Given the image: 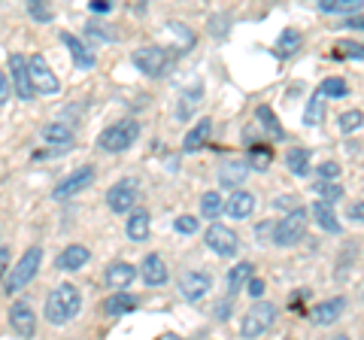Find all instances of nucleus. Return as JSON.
I'll return each mask as SVG.
<instances>
[{
	"mask_svg": "<svg viewBox=\"0 0 364 340\" xmlns=\"http://www.w3.org/2000/svg\"><path fill=\"white\" fill-rule=\"evenodd\" d=\"M346 310V298H331V301H322V304H316L313 313H310V319L316 325H331L340 319V313Z\"/></svg>",
	"mask_w": 364,
	"mask_h": 340,
	"instance_id": "obj_18",
	"label": "nucleus"
},
{
	"mask_svg": "<svg viewBox=\"0 0 364 340\" xmlns=\"http://www.w3.org/2000/svg\"><path fill=\"white\" fill-rule=\"evenodd\" d=\"M9 70H13L16 95H18L21 100H31L33 95H37V88H33V79H31V58L13 52V55H9Z\"/></svg>",
	"mask_w": 364,
	"mask_h": 340,
	"instance_id": "obj_10",
	"label": "nucleus"
},
{
	"mask_svg": "<svg viewBox=\"0 0 364 340\" xmlns=\"http://www.w3.org/2000/svg\"><path fill=\"white\" fill-rule=\"evenodd\" d=\"M134 307H136V298H134V294H128L124 289H116V292H112L109 298L104 301V313H109V316L134 313Z\"/></svg>",
	"mask_w": 364,
	"mask_h": 340,
	"instance_id": "obj_22",
	"label": "nucleus"
},
{
	"mask_svg": "<svg viewBox=\"0 0 364 340\" xmlns=\"http://www.w3.org/2000/svg\"><path fill=\"white\" fill-rule=\"evenodd\" d=\"M88 258H91L88 246L70 243L58 258H55V267H58V270H70V274H73V270H79V267H85V265H88Z\"/></svg>",
	"mask_w": 364,
	"mask_h": 340,
	"instance_id": "obj_17",
	"label": "nucleus"
},
{
	"mask_svg": "<svg viewBox=\"0 0 364 340\" xmlns=\"http://www.w3.org/2000/svg\"><path fill=\"white\" fill-rule=\"evenodd\" d=\"M134 277H136V270L128 262H112L107 267V286L109 289H128L134 282Z\"/></svg>",
	"mask_w": 364,
	"mask_h": 340,
	"instance_id": "obj_19",
	"label": "nucleus"
},
{
	"mask_svg": "<svg viewBox=\"0 0 364 340\" xmlns=\"http://www.w3.org/2000/svg\"><path fill=\"white\" fill-rule=\"evenodd\" d=\"M140 277H143V282L146 286H152V289H158V286H164L167 282V265H164V258L158 255V253H149L143 258V265H140Z\"/></svg>",
	"mask_w": 364,
	"mask_h": 340,
	"instance_id": "obj_14",
	"label": "nucleus"
},
{
	"mask_svg": "<svg viewBox=\"0 0 364 340\" xmlns=\"http://www.w3.org/2000/svg\"><path fill=\"white\" fill-rule=\"evenodd\" d=\"M255 277V265L252 262H240V265H234L231 270H228V292H231V298H234V292H240L243 286H249V280Z\"/></svg>",
	"mask_w": 364,
	"mask_h": 340,
	"instance_id": "obj_23",
	"label": "nucleus"
},
{
	"mask_svg": "<svg viewBox=\"0 0 364 340\" xmlns=\"http://www.w3.org/2000/svg\"><path fill=\"white\" fill-rule=\"evenodd\" d=\"M136 137H140V124L134 119H119L116 124H109V128L100 134L97 143H100V149H107V152H124V149H131Z\"/></svg>",
	"mask_w": 364,
	"mask_h": 340,
	"instance_id": "obj_3",
	"label": "nucleus"
},
{
	"mask_svg": "<svg viewBox=\"0 0 364 340\" xmlns=\"http://www.w3.org/2000/svg\"><path fill=\"white\" fill-rule=\"evenodd\" d=\"M225 213L231 219H249L255 213V195L252 191H231V198L225 203Z\"/></svg>",
	"mask_w": 364,
	"mask_h": 340,
	"instance_id": "obj_16",
	"label": "nucleus"
},
{
	"mask_svg": "<svg viewBox=\"0 0 364 340\" xmlns=\"http://www.w3.org/2000/svg\"><path fill=\"white\" fill-rule=\"evenodd\" d=\"M249 176V167L246 164H225L222 167V174H219V179H222V186H240L243 179Z\"/></svg>",
	"mask_w": 364,
	"mask_h": 340,
	"instance_id": "obj_30",
	"label": "nucleus"
},
{
	"mask_svg": "<svg viewBox=\"0 0 364 340\" xmlns=\"http://www.w3.org/2000/svg\"><path fill=\"white\" fill-rule=\"evenodd\" d=\"M61 43L67 46V52L73 55V64L79 70H91V67H95V52H91L79 37H73L70 31H61Z\"/></svg>",
	"mask_w": 364,
	"mask_h": 340,
	"instance_id": "obj_15",
	"label": "nucleus"
},
{
	"mask_svg": "<svg viewBox=\"0 0 364 340\" xmlns=\"http://www.w3.org/2000/svg\"><path fill=\"white\" fill-rule=\"evenodd\" d=\"M43 140L52 146H64L73 140V131H70V124H64V122H52L43 128Z\"/></svg>",
	"mask_w": 364,
	"mask_h": 340,
	"instance_id": "obj_26",
	"label": "nucleus"
},
{
	"mask_svg": "<svg viewBox=\"0 0 364 340\" xmlns=\"http://www.w3.org/2000/svg\"><path fill=\"white\" fill-rule=\"evenodd\" d=\"M0 255H4V267H6V270H9V249H6V246H4V249H0Z\"/></svg>",
	"mask_w": 364,
	"mask_h": 340,
	"instance_id": "obj_46",
	"label": "nucleus"
},
{
	"mask_svg": "<svg viewBox=\"0 0 364 340\" xmlns=\"http://www.w3.org/2000/svg\"><path fill=\"white\" fill-rule=\"evenodd\" d=\"M361 122H364V116H361V110H346L343 116H340V131H358L361 128Z\"/></svg>",
	"mask_w": 364,
	"mask_h": 340,
	"instance_id": "obj_36",
	"label": "nucleus"
},
{
	"mask_svg": "<svg viewBox=\"0 0 364 340\" xmlns=\"http://www.w3.org/2000/svg\"><path fill=\"white\" fill-rule=\"evenodd\" d=\"M134 64H136V70H143L146 76H164L170 67V55L161 46H143L134 52Z\"/></svg>",
	"mask_w": 364,
	"mask_h": 340,
	"instance_id": "obj_6",
	"label": "nucleus"
},
{
	"mask_svg": "<svg viewBox=\"0 0 364 340\" xmlns=\"http://www.w3.org/2000/svg\"><path fill=\"white\" fill-rule=\"evenodd\" d=\"M346 28H355V31H364V16H358V13H352L349 16V21H343Z\"/></svg>",
	"mask_w": 364,
	"mask_h": 340,
	"instance_id": "obj_42",
	"label": "nucleus"
},
{
	"mask_svg": "<svg viewBox=\"0 0 364 340\" xmlns=\"http://www.w3.org/2000/svg\"><path fill=\"white\" fill-rule=\"evenodd\" d=\"M322 88H318V92L313 95V100H310V107H306V112H304V122L306 124H318L322 122Z\"/></svg>",
	"mask_w": 364,
	"mask_h": 340,
	"instance_id": "obj_34",
	"label": "nucleus"
},
{
	"mask_svg": "<svg viewBox=\"0 0 364 340\" xmlns=\"http://www.w3.org/2000/svg\"><path fill=\"white\" fill-rule=\"evenodd\" d=\"M306 222H310V216H306V210H291L289 216H282L277 231H273V243L279 246H294L298 240H304V231H306Z\"/></svg>",
	"mask_w": 364,
	"mask_h": 340,
	"instance_id": "obj_5",
	"label": "nucleus"
},
{
	"mask_svg": "<svg viewBox=\"0 0 364 340\" xmlns=\"http://www.w3.org/2000/svg\"><path fill=\"white\" fill-rule=\"evenodd\" d=\"M322 95H328V97H346V95H349L346 79H340V76L325 79V83H322Z\"/></svg>",
	"mask_w": 364,
	"mask_h": 340,
	"instance_id": "obj_33",
	"label": "nucleus"
},
{
	"mask_svg": "<svg viewBox=\"0 0 364 340\" xmlns=\"http://www.w3.org/2000/svg\"><path fill=\"white\" fill-rule=\"evenodd\" d=\"M210 286H213V280L203 270H188V274L179 277V294L186 301H200L210 292Z\"/></svg>",
	"mask_w": 364,
	"mask_h": 340,
	"instance_id": "obj_12",
	"label": "nucleus"
},
{
	"mask_svg": "<svg viewBox=\"0 0 364 340\" xmlns=\"http://www.w3.org/2000/svg\"><path fill=\"white\" fill-rule=\"evenodd\" d=\"M79 310H82V294H79V289L73 286V282H61V286H55L49 292V298H46V322L52 325H67L73 322Z\"/></svg>",
	"mask_w": 364,
	"mask_h": 340,
	"instance_id": "obj_1",
	"label": "nucleus"
},
{
	"mask_svg": "<svg viewBox=\"0 0 364 340\" xmlns=\"http://www.w3.org/2000/svg\"><path fill=\"white\" fill-rule=\"evenodd\" d=\"M91 183H95V167L91 164H85V167H79V170H73L67 179H61L58 186H55V201H67V198H73V195H79V191H85Z\"/></svg>",
	"mask_w": 364,
	"mask_h": 340,
	"instance_id": "obj_9",
	"label": "nucleus"
},
{
	"mask_svg": "<svg viewBox=\"0 0 364 340\" xmlns=\"http://www.w3.org/2000/svg\"><path fill=\"white\" fill-rule=\"evenodd\" d=\"M313 216L318 222V228L328 231V234H340V219L334 216V207H331V201H316L313 203Z\"/></svg>",
	"mask_w": 364,
	"mask_h": 340,
	"instance_id": "obj_20",
	"label": "nucleus"
},
{
	"mask_svg": "<svg viewBox=\"0 0 364 340\" xmlns=\"http://www.w3.org/2000/svg\"><path fill=\"white\" fill-rule=\"evenodd\" d=\"M173 228H176L179 234H195V231H198V219H195V216H179V219L173 222Z\"/></svg>",
	"mask_w": 364,
	"mask_h": 340,
	"instance_id": "obj_38",
	"label": "nucleus"
},
{
	"mask_svg": "<svg viewBox=\"0 0 364 340\" xmlns=\"http://www.w3.org/2000/svg\"><path fill=\"white\" fill-rule=\"evenodd\" d=\"M9 325H13V331L18 337H33L37 334V316H33L31 304H25V301L13 304V307H9Z\"/></svg>",
	"mask_w": 364,
	"mask_h": 340,
	"instance_id": "obj_13",
	"label": "nucleus"
},
{
	"mask_svg": "<svg viewBox=\"0 0 364 340\" xmlns=\"http://www.w3.org/2000/svg\"><path fill=\"white\" fill-rule=\"evenodd\" d=\"M215 316H219V319H228V301H222L219 307H215Z\"/></svg>",
	"mask_w": 364,
	"mask_h": 340,
	"instance_id": "obj_45",
	"label": "nucleus"
},
{
	"mask_svg": "<svg viewBox=\"0 0 364 340\" xmlns=\"http://www.w3.org/2000/svg\"><path fill=\"white\" fill-rule=\"evenodd\" d=\"M246 292L252 294V301H255V298H261V294H264V280L252 277V280H249V286H246Z\"/></svg>",
	"mask_w": 364,
	"mask_h": 340,
	"instance_id": "obj_40",
	"label": "nucleus"
},
{
	"mask_svg": "<svg viewBox=\"0 0 364 340\" xmlns=\"http://www.w3.org/2000/svg\"><path fill=\"white\" fill-rule=\"evenodd\" d=\"M91 9H95V13H109L112 0H91Z\"/></svg>",
	"mask_w": 364,
	"mask_h": 340,
	"instance_id": "obj_43",
	"label": "nucleus"
},
{
	"mask_svg": "<svg viewBox=\"0 0 364 340\" xmlns=\"http://www.w3.org/2000/svg\"><path fill=\"white\" fill-rule=\"evenodd\" d=\"M286 167L294 176H306L310 174V152L301 149V146H294V149L286 152Z\"/></svg>",
	"mask_w": 364,
	"mask_h": 340,
	"instance_id": "obj_25",
	"label": "nucleus"
},
{
	"mask_svg": "<svg viewBox=\"0 0 364 340\" xmlns=\"http://www.w3.org/2000/svg\"><path fill=\"white\" fill-rule=\"evenodd\" d=\"M337 55H343V58H355V61H364V46L361 43H337Z\"/></svg>",
	"mask_w": 364,
	"mask_h": 340,
	"instance_id": "obj_37",
	"label": "nucleus"
},
{
	"mask_svg": "<svg viewBox=\"0 0 364 340\" xmlns=\"http://www.w3.org/2000/svg\"><path fill=\"white\" fill-rule=\"evenodd\" d=\"M31 79H33L37 95H58L61 92V79L55 76V70L43 55H31Z\"/></svg>",
	"mask_w": 364,
	"mask_h": 340,
	"instance_id": "obj_7",
	"label": "nucleus"
},
{
	"mask_svg": "<svg viewBox=\"0 0 364 340\" xmlns=\"http://www.w3.org/2000/svg\"><path fill=\"white\" fill-rule=\"evenodd\" d=\"M222 210H225V203L219 198V191H207V195L200 198V216L215 219V216H222Z\"/></svg>",
	"mask_w": 364,
	"mask_h": 340,
	"instance_id": "obj_31",
	"label": "nucleus"
},
{
	"mask_svg": "<svg viewBox=\"0 0 364 340\" xmlns=\"http://www.w3.org/2000/svg\"><path fill=\"white\" fill-rule=\"evenodd\" d=\"M255 116H258V122L273 134V137H282V124L277 122V116H273V110H270V107H258V110H255Z\"/></svg>",
	"mask_w": 364,
	"mask_h": 340,
	"instance_id": "obj_32",
	"label": "nucleus"
},
{
	"mask_svg": "<svg viewBox=\"0 0 364 340\" xmlns=\"http://www.w3.org/2000/svg\"><path fill=\"white\" fill-rule=\"evenodd\" d=\"M124 231H128V237H131L134 243L149 240V213H146V210H131V216H128V225H124Z\"/></svg>",
	"mask_w": 364,
	"mask_h": 340,
	"instance_id": "obj_21",
	"label": "nucleus"
},
{
	"mask_svg": "<svg viewBox=\"0 0 364 340\" xmlns=\"http://www.w3.org/2000/svg\"><path fill=\"white\" fill-rule=\"evenodd\" d=\"M273 322H277V304L258 301V304H252V310L243 316L240 337H261L264 331H270Z\"/></svg>",
	"mask_w": 364,
	"mask_h": 340,
	"instance_id": "obj_4",
	"label": "nucleus"
},
{
	"mask_svg": "<svg viewBox=\"0 0 364 340\" xmlns=\"http://www.w3.org/2000/svg\"><path fill=\"white\" fill-rule=\"evenodd\" d=\"M349 216H352V219H355V222H364V201H358V203H352Z\"/></svg>",
	"mask_w": 364,
	"mask_h": 340,
	"instance_id": "obj_44",
	"label": "nucleus"
},
{
	"mask_svg": "<svg viewBox=\"0 0 364 340\" xmlns=\"http://www.w3.org/2000/svg\"><path fill=\"white\" fill-rule=\"evenodd\" d=\"M210 131H213V122L210 119H200L195 128L186 134V140H182V149H186V152H198L200 146L210 140Z\"/></svg>",
	"mask_w": 364,
	"mask_h": 340,
	"instance_id": "obj_24",
	"label": "nucleus"
},
{
	"mask_svg": "<svg viewBox=\"0 0 364 340\" xmlns=\"http://www.w3.org/2000/svg\"><path fill=\"white\" fill-rule=\"evenodd\" d=\"M318 176H322V179H337L340 176V164H334V161L318 164Z\"/></svg>",
	"mask_w": 364,
	"mask_h": 340,
	"instance_id": "obj_39",
	"label": "nucleus"
},
{
	"mask_svg": "<svg viewBox=\"0 0 364 340\" xmlns=\"http://www.w3.org/2000/svg\"><path fill=\"white\" fill-rule=\"evenodd\" d=\"M107 203H109L112 213H119V216L131 213L134 203H136V183L134 179H119V183L107 191Z\"/></svg>",
	"mask_w": 364,
	"mask_h": 340,
	"instance_id": "obj_11",
	"label": "nucleus"
},
{
	"mask_svg": "<svg viewBox=\"0 0 364 340\" xmlns=\"http://www.w3.org/2000/svg\"><path fill=\"white\" fill-rule=\"evenodd\" d=\"M28 16L37 21V25H49L52 21V4L49 0H28Z\"/></svg>",
	"mask_w": 364,
	"mask_h": 340,
	"instance_id": "obj_29",
	"label": "nucleus"
},
{
	"mask_svg": "<svg viewBox=\"0 0 364 340\" xmlns=\"http://www.w3.org/2000/svg\"><path fill=\"white\" fill-rule=\"evenodd\" d=\"M364 6V0H318L322 13H340V16H352Z\"/></svg>",
	"mask_w": 364,
	"mask_h": 340,
	"instance_id": "obj_27",
	"label": "nucleus"
},
{
	"mask_svg": "<svg viewBox=\"0 0 364 340\" xmlns=\"http://www.w3.org/2000/svg\"><path fill=\"white\" fill-rule=\"evenodd\" d=\"M9 95H13V88H9V73L0 76V104H6Z\"/></svg>",
	"mask_w": 364,
	"mask_h": 340,
	"instance_id": "obj_41",
	"label": "nucleus"
},
{
	"mask_svg": "<svg viewBox=\"0 0 364 340\" xmlns=\"http://www.w3.org/2000/svg\"><path fill=\"white\" fill-rule=\"evenodd\" d=\"M313 191H318V195H322L325 201H340V198H343V188H340L337 183H334V179H322V183H316V188Z\"/></svg>",
	"mask_w": 364,
	"mask_h": 340,
	"instance_id": "obj_35",
	"label": "nucleus"
},
{
	"mask_svg": "<svg viewBox=\"0 0 364 340\" xmlns=\"http://www.w3.org/2000/svg\"><path fill=\"white\" fill-rule=\"evenodd\" d=\"M207 246L213 249L215 255H222V258H231V255H237V249H240V240H237V234L231 231V228H225V225H210L207 228Z\"/></svg>",
	"mask_w": 364,
	"mask_h": 340,
	"instance_id": "obj_8",
	"label": "nucleus"
},
{
	"mask_svg": "<svg viewBox=\"0 0 364 340\" xmlns=\"http://www.w3.org/2000/svg\"><path fill=\"white\" fill-rule=\"evenodd\" d=\"M301 33L294 31V28H289V31H282L279 33V40H277V52H279V58H289V55H294L301 49Z\"/></svg>",
	"mask_w": 364,
	"mask_h": 340,
	"instance_id": "obj_28",
	"label": "nucleus"
},
{
	"mask_svg": "<svg viewBox=\"0 0 364 340\" xmlns=\"http://www.w3.org/2000/svg\"><path fill=\"white\" fill-rule=\"evenodd\" d=\"M40 262H43V249L40 246H31L25 255L18 258V262L13 265V270H6V280H4V292L6 294H13L18 289H25L28 282L37 277V270H40Z\"/></svg>",
	"mask_w": 364,
	"mask_h": 340,
	"instance_id": "obj_2",
	"label": "nucleus"
}]
</instances>
